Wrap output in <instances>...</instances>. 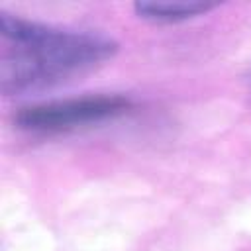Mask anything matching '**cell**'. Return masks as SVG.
I'll return each mask as SVG.
<instances>
[{"label": "cell", "instance_id": "obj_2", "mask_svg": "<svg viewBox=\"0 0 251 251\" xmlns=\"http://www.w3.org/2000/svg\"><path fill=\"white\" fill-rule=\"evenodd\" d=\"M127 108H129V100L124 96L90 94V96L49 100V102L24 106L16 114V124L18 127L27 131L57 133L120 116Z\"/></svg>", "mask_w": 251, "mask_h": 251}, {"label": "cell", "instance_id": "obj_3", "mask_svg": "<svg viewBox=\"0 0 251 251\" xmlns=\"http://www.w3.org/2000/svg\"><path fill=\"white\" fill-rule=\"evenodd\" d=\"M216 4L210 2H180V0H157V2H135V12L139 18L151 20V22H161V24H173V22H182L190 20L196 16L206 14L212 10Z\"/></svg>", "mask_w": 251, "mask_h": 251}, {"label": "cell", "instance_id": "obj_1", "mask_svg": "<svg viewBox=\"0 0 251 251\" xmlns=\"http://www.w3.org/2000/svg\"><path fill=\"white\" fill-rule=\"evenodd\" d=\"M114 39L0 12V86L6 96L45 90L114 57Z\"/></svg>", "mask_w": 251, "mask_h": 251}]
</instances>
